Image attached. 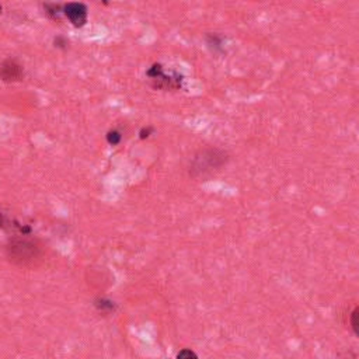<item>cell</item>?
<instances>
[{"label": "cell", "instance_id": "cell-1", "mask_svg": "<svg viewBox=\"0 0 359 359\" xmlns=\"http://www.w3.org/2000/svg\"><path fill=\"white\" fill-rule=\"evenodd\" d=\"M225 160H226L225 156L219 153V152H216V150L202 152V155L198 156L194 164H192L191 174L194 177H199V175L204 177L205 174H210L213 173L215 170H219L223 166Z\"/></svg>", "mask_w": 359, "mask_h": 359}, {"label": "cell", "instance_id": "cell-2", "mask_svg": "<svg viewBox=\"0 0 359 359\" xmlns=\"http://www.w3.org/2000/svg\"><path fill=\"white\" fill-rule=\"evenodd\" d=\"M152 80V86L155 89L162 90H178L183 86V76L177 72L166 73L164 69H162V72L157 73L155 78L150 79Z\"/></svg>", "mask_w": 359, "mask_h": 359}, {"label": "cell", "instance_id": "cell-3", "mask_svg": "<svg viewBox=\"0 0 359 359\" xmlns=\"http://www.w3.org/2000/svg\"><path fill=\"white\" fill-rule=\"evenodd\" d=\"M63 14L75 27H83L87 21V7L82 3H67L63 7Z\"/></svg>", "mask_w": 359, "mask_h": 359}, {"label": "cell", "instance_id": "cell-4", "mask_svg": "<svg viewBox=\"0 0 359 359\" xmlns=\"http://www.w3.org/2000/svg\"><path fill=\"white\" fill-rule=\"evenodd\" d=\"M23 75V69L21 66L17 65L13 60H7L3 65L0 66V78L6 82H12V80H20Z\"/></svg>", "mask_w": 359, "mask_h": 359}, {"label": "cell", "instance_id": "cell-5", "mask_svg": "<svg viewBox=\"0 0 359 359\" xmlns=\"http://www.w3.org/2000/svg\"><path fill=\"white\" fill-rule=\"evenodd\" d=\"M121 139H122V135L118 131H110L107 133V142L113 146L120 143Z\"/></svg>", "mask_w": 359, "mask_h": 359}, {"label": "cell", "instance_id": "cell-6", "mask_svg": "<svg viewBox=\"0 0 359 359\" xmlns=\"http://www.w3.org/2000/svg\"><path fill=\"white\" fill-rule=\"evenodd\" d=\"M358 313H359L358 307H355L352 313H351V327H352L355 335H359V329H358V326H359V321H358L359 314H358Z\"/></svg>", "mask_w": 359, "mask_h": 359}, {"label": "cell", "instance_id": "cell-7", "mask_svg": "<svg viewBox=\"0 0 359 359\" xmlns=\"http://www.w3.org/2000/svg\"><path fill=\"white\" fill-rule=\"evenodd\" d=\"M45 9H47V13H48L52 18H59L60 14L63 13V10H62L59 6H56V5H47Z\"/></svg>", "mask_w": 359, "mask_h": 359}, {"label": "cell", "instance_id": "cell-8", "mask_svg": "<svg viewBox=\"0 0 359 359\" xmlns=\"http://www.w3.org/2000/svg\"><path fill=\"white\" fill-rule=\"evenodd\" d=\"M96 306L102 311L114 310V303H113V302H110V300H104V299L98 300V302L96 303Z\"/></svg>", "mask_w": 359, "mask_h": 359}, {"label": "cell", "instance_id": "cell-9", "mask_svg": "<svg viewBox=\"0 0 359 359\" xmlns=\"http://www.w3.org/2000/svg\"><path fill=\"white\" fill-rule=\"evenodd\" d=\"M198 355L195 352H192L190 349H183L177 353V358H197Z\"/></svg>", "mask_w": 359, "mask_h": 359}, {"label": "cell", "instance_id": "cell-10", "mask_svg": "<svg viewBox=\"0 0 359 359\" xmlns=\"http://www.w3.org/2000/svg\"><path fill=\"white\" fill-rule=\"evenodd\" d=\"M150 133H152V128H143L142 131H140V139H146V138H149L150 136Z\"/></svg>", "mask_w": 359, "mask_h": 359}, {"label": "cell", "instance_id": "cell-11", "mask_svg": "<svg viewBox=\"0 0 359 359\" xmlns=\"http://www.w3.org/2000/svg\"><path fill=\"white\" fill-rule=\"evenodd\" d=\"M3 226V218H2V215H0V228Z\"/></svg>", "mask_w": 359, "mask_h": 359}, {"label": "cell", "instance_id": "cell-12", "mask_svg": "<svg viewBox=\"0 0 359 359\" xmlns=\"http://www.w3.org/2000/svg\"><path fill=\"white\" fill-rule=\"evenodd\" d=\"M0 13H2V6H0Z\"/></svg>", "mask_w": 359, "mask_h": 359}, {"label": "cell", "instance_id": "cell-13", "mask_svg": "<svg viewBox=\"0 0 359 359\" xmlns=\"http://www.w3.org/2000/svg\"><path fill=\"white\" fill-rule=\"evenodd\" d=\"M104 2H107V0H104Z\"/></svg>", "mask_w": 359, "mask_h": 359}]
</instances>
